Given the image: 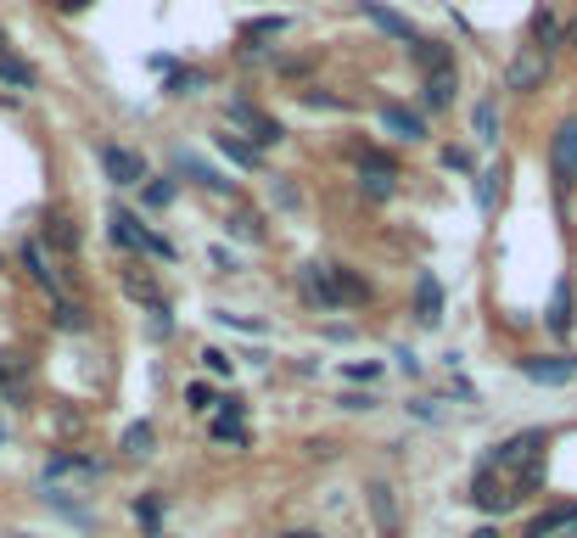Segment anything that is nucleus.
Masks as SVG:
<instances>
[{
    "label": "nucleus",
    "instance_id": "nucleus-37",
    "mask_svg": "<svg viewBox=\"0 0 577 538\" xmlns=\"http://www.w3.org/2000/svg\"><path fill=\"white\" fill-rule=\"evenodd\" d=\"M0 51H6V29H0Z\"/></svg>",
    "mask_w": 577,
    "mask_h": 538
},
{
    "label": "nucleus",
    "instance_id": "nucleus-22",
    "mask_svg": "<svg viewBox=\"0 0 577 538\" xmlns=\"http://www.w3.org/2000/svg\"><path fill=\"white\" fill-rule=\"evenodd\" d=\"M370 510H376L381 527H398V505H393V488H387V482H376V488H370Z\"/></svg>",
    "mask_w": 577,
    "mask_h": 538
},
{
    "label": "nucleus",
    "instance_id": "nucleus-15",
    "mask_svg": "<svg viewBox=\"0 0 577 538\" xmlns=\"http://www.w3.org/2000/svg\"><path fill=\"white\" fill-rule=\"evenodd\" d=\"M124 292H129L135 303H146V309H157V303H163V298H157L152 269H124Z\"/></svg>",
    "mask_w": 577,
    "mask_h": 538
},
{
    "label": "nucleus",
    "instance_id": "nucleus-7",
    "mask_svg": "<svg viewBox=\"0 0 577 538\" xmlns=\"http://www.w3.org/2000/svg\"><path fill=\"white\" fill-rule=\"evenodd\" d=\"M555 174H561V185H577V118L555 129Z\"/></svg>",
    "mask_w": 577,
    "mask_h": 538
},
{
    "label": "nucleus",
    "instance_id": "nucleus-38",
    "mask_svg": "<svg viewBox=\"0 0 577 538\" xmlns=\"http://www.w3.org/2000/svg\"><path fill=\"white\" fill-rule=\"evenodd\" d=\"M566 538H577V533H566Z\"/></svg>",
    "mask_w": 577,
    "mask_h": 538
},
{
    "label": "nucleus",
    "instance_id": "nucleus-29",
    "mask_svg": "<svg viewBox=\"0 0 577 538\" xmlns=\"http://www.w3.org/2000/svg\"><path fill=\"white\" fill-rule=\"evenodd\" d=\"M549 326H555V331L572 326V292H566V286L555 292V303H549Z\"/></svg>",
    "mask_w": 577,
    "mask_h": 538
},
{
    "label": "nucleus",
    "instance_id": "nucleus-26",
    "mask_svg": "<svg viewBox=\"0 0 577 538\" xmlns=\"http://www.w3.org/2000/svg\"><path fill=\"white\" fill-rule=\"evenodd\" d=\"M219 146H225V152L236 157L241 169H253V163H258V152H253V146H247V141H236V135H230V129H219Z\"/></svg>",
    "mask_w": 577,
    "mask_h": 538
},
{
    "label": "nucleus",
    "instance_id": "nucleus-36",
    "mask_svg": "<svg viewBox=\"0 0 577 538\" xmlns=\"http://www.w3.org/2000/svg\"><path fill=\"white\" fill-rule=\"evenodd\" d=\"M471 538H499V533H493V527H482V533H471Z\"/></svg>",
    "mask_w": 577,
    "mask_h": 538
},
{
    "label": "nucleus",
    "instance_id": "nucleus-17",
    "mask_svg": "<svg viewBox=\"0 0 577 538\" xmlns=\"http://www.w3.org/2000/svg\"><path fill=\"white\" fill-rule=\"evenodd\" d=\"M213 438L241 443V404H236V398H225V410L213 415Z\"/></svg>",
    "mask_w": 577,
    "mask_h": 538
},
{
    "label": "nucleus",
    "instance_id": "nucleus-31",
    "mask_svg": "<svg viewBox=\"0 0 577 538\" xmlns=\"http://www.w3.org/2000/svg\"><path fill=\"white\" fill-rule=\"evenodd\" d=\"M135 516H141V527H146V533H157V494H146L141 505H135Z\"/></svg>",
    "mask_w": 577,
    "mask_h": 538
},
{
    "label": "nucleus",
    "instance_id": "nucleus-23",
    "mask_svg": "<svg viewBox=\"0 0 577 538\" xmlns=\"http://www.w3.org/2000/svg\"><path fill=\"white\" fill-rule=\"evenodd\" d=\"M303 292H309L314 303H325V309H331V281H325V264H309V269H303Z\"/></svg>",
    "mask_w": 577,
    "mask_h": 538
},
{
    "label": "nucleus",
    "instance_id": "nucleus-5",
    "mask_svg": "<svg viewBox=\"0 0 577 538\" xmlns=\"http://www.w3.org/2000/svg\"><path fill=\"white\" fill-rule=\"evenodd\" d=\"M521 376H533L544 387H561L577 376V359H561V354H538V359H521Z\"/></svg>",
    "mask_w": 577,
    "mask_h": 538
},
{
    "label": "nucleus",
    "instance_id": "nucleus-35",
    "mask_svg": "<svg viewBox=\"0 0 577 538\" xmlns=\"http://www.w3.org/2000/svg\"><path fill=\"white\" fill-rule=\"evenodd\" d=\"M281 538H320V533H309V527H303V533H281Z\"/></svg>",
    "mask_w": 577,
    "mask_h": 538
},
{
    "label": "nucleus",
    "instance_id": "nucleus-33",
    "mask_svg": "<svg viewBox=\"0 0 577 538\" xmlns=\"http://www.w3.org/2000/svg\"><path fill=\"white\" fill-rule=\"evenodd\" d=\"M202 365H208L213 376H230V354H219V348H208V354H202Z\"/></svg>",
    "mask_w": 577,
    "mask_h": 538
},
{
    "label": "nucleus",
    "instance_id": "nucleus-32",
    "mask_svg": "<svg viewBox=\"0 0 577 538\" xmlns=\"http://www.w3.org/2000/svg\"><path fill=\"white\" fill-rule=\"evenodd\" d=\"M146 202H152V208H163V202H174V180H157V185H146Z\"/></svg>",
    "mask_w": 577,
    "mask_h": 538
},
{
    "label": "nucleus",
    "instance_id": "nucleus-11",
    "mask_svg": "<svg viewBox=\"0 0 577 538\" xmlns=\"http://www.w3.org/2000/svg\"><path fill=\"white\" fill-rule=\"evenodd\" d=\"M415 320H421V326H437V320H443V286H437L432 275L415 281Z\"/></svg>",
    "mask_w": 577,
    "mask_h": 538
},
{
    "label": "nucleus",
    "instance_id": "nucleus-12",
    "mask_svg": "<svg viewBox=\"0 0 577 538\" xmlns=\"http://www.w3.org/2000/svg\"><path fill=\"white\" fill-rule=\"evenodd\" d=\"M381 129H393V135H404V141H421V135H426L421 113H409V107H398V101L381 107Z\"/></svg>",
    "mask_w": 577,
    "mask_h": 538
},
{
    "label": "nucleus",
    "instance_id": "nucleus-24",
    "mask_svg": "<svg viewBox=\"0 0 577 538\" xmlns=\"http://www.w3.org/2000/svg\"><path fill=\"white\" fill-rule=\"evenodd\" d=\"M471 129H477V141H499V113H493V101H482L477 113H471Z\"/></svg>",
    "mask_w": 577,
    "mask_h": 538
},
{
    "label": "nucleus",
    "instance_id": "nucleus-16",
    "mask_svg": "<svg viewBox=\"0 0 577 538\" xmlns=\"http://www.w3.org/2000/svg\"><path fill=\"white\" fill-rule=\"evenodd\" d=\"M0 79L12 90H34V68L23 57H12V51H0Z\"/></svg>",
    "mask_w": 577,
    "mask_h": 538
},
{
    "label": "nucleus",
    "instance_id": "nucleus-20",
    "mask_svg": "<svg viewBox=\"0 0 577 538\" xmlns=\"http://www.w3.org/2000/svg\"><path fill=\"white\" fill-rule=\"evenodd\" d=\"M0 393L23 398V359H17V354H0Z\"/></svg>",
    "mask_w": 577,
    "mask_h": 538
},
{
    "label": "nucleus",
    "instance_id": "nucleus-8",
    "mask_svg": "<svg viewBox=\"0 0 577 538\" xmlns=\"http://www.w3.org/2000/svg\"><path fill=\"white\" fill-rule=\"evenodd\" d=\"M365 6V17L376 23V29H387V34H398V40H409V45H421V29L409 23V17H398L393 6H381V0H359Z\"/></svg>",
    "mask_w": 577,
    "mask_h": 538
},
{
    "label": "nucleus",
    "instance_id": "nucleus-2",
    "mask_svg": "<svg viewBox=\"0 0 577 538\" xmlns=\"http://www.w3.org/2000/svg\"><path fill=\"white\" fill-rule=\"evenodd\" d=\"M107 236H113V247H129V253H157V258H174V247L157 230H146L135 213L113 208V219H107Z\"/></svg>",
    "mask_w": 577,
    "mask_h": 538
},
{
    "label": "nucleus",
    "instance_id": "nucleus-3",
    "mask_svg": "<svg viewBox=\"0 0 577 538\" xmlns=\"http://www.w3.org/2000/svg\"><path fill=\"white\" fill-rule=\"evenodd\" d=\"M460 90V68L443 45H426V107H449Z\"/></svg>",
    "mask_w": 577,
    "mask_h": 538
},
{
    "label": "nucleus",
    "instance_id": "nucleus-18",
    "mask_svg": "<svg viewBox=\"0 0 577 538\" xmlns=\"http://www.w3.org/2000/svg\"><path fill=\"white\" fill-rule=\"evenodd\" d=\"M23 264L34 269V281L45 286V292H51V298L62 303V292H57V275H51V269H45V258H40V241H23Z\"/></svg>",
    "mask_w": 577,
    "mask_h": 538
},
{
    "label": "nucleus",
    "instance_id": "nucleus-4",
    "mask_svg": "<svg viewBox=\"0 0 577 538\" xmlns=\"http://www.w3.org/2000/svg\"><path fill=\"white\" fill-rule=\"evenodd\" d=\"M544 79H549V51H538V45H533V51H521V57L510 62V73H505V85L521 90V96H527V90H538Z\"/></svg>",
    "mask_w": 577,
    "mask_h": 538
},
{
    "label": "nucleus",
    "instance_id": "nucleus-1",
    "mask_svg": "<svg viewBox=\"0 0 577 538\" xmlns=\"http://www.w3.org/2000/svg\"><path fill=\"white\" fill-rule=\"evenodd\" d=\"M538 477H544V438H538V432H521V438L499 443V449L488 454V466L471 482V499H477L488 516H505V510H516V499L527 494V488H538Z\"/></svg>",
    "mask_w": 577,
    "mask_h": 538
},
{
    "label": "nucleus",
    "instance_id": "nucleus-9",
    "mask_svg": "<svg viewBox=\"0 0 577 538\" xmlns=\"http://www.w3.org/2000/svg\"><path fill=\"white\" fill-rule=\"evenodd\" d=\"M107 174H113L118 185H141L146 180V157L129 152V146H107Z\"/></svg>",
    "mask_w": 577,
    "mask_h": 538
},
{
    "label": "nucleus",
    "instance_id": "nucleus-27",
    "mask_svg": "<svg viewBox=\"0 0 577 538\" xmlns=\"http://www.w3.org/2000/svg\"><path fill=\"white\" fill-rule=\"evenodd\" d=\"M499 180H505V163H493V169L482 174V185H477V202H482V208H493V202H499Z\"/></svg>",
    "mask_w": 577,
    "mask_h": 538
},
{
    "label": "nucleus",
    "instance_id": "nucleus-19",
    "mask_svg": "<svg viewBox=\"0 0 577 538\" xmlns=\"http://www.w3.org/2000/svg\"><path fill=\"white\" fill-rule=\"evenodd\" d=\"M180 169L185 174H197L202 185H208V191H230V180L219 169H208V163H202V157H191V152H180Z\"/></svg>",
    "mask_w": 577,
    "mask_h": 538
},
{
    "label": "nucleus",
    "instance_id": "nucleus-28",
    "mask_svg": "<svg viewBox=\"0 0 577 538\" xmlns=\"http://www.w3.org/2000/svg\"><path fill=\"white\" fill-rule=\"evenodd\" d=\"M533 34H538V51H549V45H561V23H555V12H538Z\"/></svg>",
    "mask_w": 577,
    "mask_h": 538
},
{
    "label": "nucleus",
    "instance_id": "nucleus-6",
    "mask_svg": "<svg viewBox=\"0 0 577 538\" xmlns=\"http://www.w3.org/2000/svg\"><path fill=\"white\" fill-rule=\"evenodd\" d=\"M230 118L253 129V141H258V146H275V141H281V124H275L269 113H258L253 101H230Z\"/></svg>",
    "mask_w": 577,
    "mask_h": 538
},
{
    "label": "nucleus",
    "instance_id": "nucleus-13",
    "mask_svg": "<svg viewBox=\"0 0 577 538\" xmlns=\"http://www.w3.org/2000/svg\"><path fill=\"white\" fill-rule=\"evenodd\" d=\"M566 527H577V505H555V510H544V516H533L527 538H555V533H566Z\"/></svg>",
    "mask_w": 577,
    "mask_h": 538
},
{
    "label": "nucleus",
    "instance_id": "nucleus-21",
    "mask_svg": "<svg viewBox=\"0 0 577 538\" xmlns=\"http://www.w3.org/2000/svg\"><path fill=\"white\" fill-rule=\"evenodd\" d=\"M45 241H51V247H62V253H73V247H79V225H68V219H45Z\"/></svg>",
    "mask_w": 577,
    "mask_h": 538
},
{
    "label": "nucleus",
    "instance_id": "nucleus-10",
    "mask_svg": "<svg viewBox=\"0 0 577 538\" xmlns=\"http://www.w3.org/2000/svg\"><path fill=\"white\" fill-rule=\"evenodd\" d=\"M325 281H331V303H370V281H359L353 269L325 264Z\"/></svg>",
    "mask_w": 577,
    "mask_h": 538
},
{
    "label": "nucleus",
    "instance_id": "nucleus-25",
    "mask_svg": "<svg viewBox=\"0 0 577 538\" xmlns=\"http://www.w3.org/2000/svg\"><path fill=\"white\" fill-rule=\"evenodd\" d=\"M152 443H157V432H152L146 421H135V426L124 432V449H129V454H152Z\"/></svg>",
    "mask_w": 577,
    "mask_h": 538
},
{
    "label": "nucleus",
    "instance_id": "nucleus-30",
    "mask_svg": "<svg viewBox=\"0 0 577 538\" xmlns=\"http://www.w3.org/2000/svg\"><path fill=\"white\" fill-rule=\"evenodd\" d=\"M185 404H191V410H213L219 398H213V393H208V387H202V382H191V387H185Z\"/></svg>",
    "mask_w": 577,
    "mask_h": 538
},
{
    "label": "nucleus",
    "instance_id": "nucleus-34",
    "mask_svg": "<svg viewBox=\"0 0 577 538\" xmlns=\"http://www.w3.org/2000/svg\"><path fill=\"white\" fill-rule=\"evenodd\" d=\"M79 6H90V0H62V12H79Z\"/></svg>",
    "mask_w": 577,
    "mask_h": 538
},
{
    "label": "nucleus",
    "instance_id": "nucleus-14",
    "mask_svg": "<svg viewBox=\"0 0 577 538\" xmlns=\"http://www.w3.org/2000/svg\"><path fill=\"white\" fill-rule=\"evenodd\" d=\"M359 180H365L370 197H393V163H381V157H359Z\"/></svg>",
    "mask_w": 577,
    "mask_h": 538
}]
</instances>
